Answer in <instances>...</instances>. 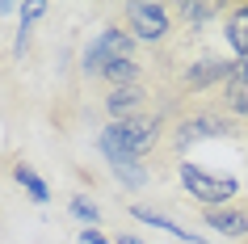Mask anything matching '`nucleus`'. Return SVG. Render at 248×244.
Instances as JSON below:
<instances>
[{
  "mask_svg": "<svg viewBox=\"0 0 248 244\" xmlns=\"http://www.w3.org/2000/svg\"><path fill=\"white\" fill-rule=\"evenodd\" d=\"M97 143H101V152H105V160H109V168L118 173V181H122L126 190H139V185H147V177H152V173H147V164L139 160V156L122 152V147H118L109 135H101Z\"/></svg>",
  "mask_w": 248,
  "mask_h": 244,
  "instance_id": "8",
  "label": "nucleus"
},
{
  "mask_svg": "<svg viewBox=\"0 0 248 244\" xmlns=\"http://www.w3.org/2000/svg\"><path fill=\"white\" fill-rule=\"evenodd\" d=\"M177 177H181L185 194H189L202 211H210V206H232V198H240V181L235 177H215V173H206V168L194 164V160H181V164H177Z\"/></svg>",
  "mask_w": 248,
  "mask_h": 244,
  "instance_id": "5",
  "label": "nucleus"
},
{
  "mask_svg": "<svg viewBox=\"0 0 248 244\" xmlns=\"http://www.w3.org/2000/svg\"><path fill=\"white\" fill-rule=\"evenodd\" d=\"M172 13H177V21H181L185 38H198V34H206V30H210V21H219V17L232 13V4H223V0H210V4H202V0H185V4H172Z\"/></svg>",
  "mask_w": 248,
  "mask_h": 244,
  "instance_id": "7",
  "label": "nucleus"
},
{
  "mask_svg": "<svg viewBox=\"0 0 248 244\" xmlns=\"http://www.w3.org/2000/svg\"><path fill=\"white\" fill-rule=\"evenodd\" d=\"M13 177L30 190V198H34V202H51V190L42 185V177H38V173H34L30 164H17V168H13Z\"/></svg>",
  "mask_w": 248,
  "mask_h": 244,
  "instance_id": "13",
  "label": "nucleus"
},
{
  "mask_svg": "<svg viewBox=\"0 0 248 244\" xmlns=\"http://www.w3.org/2000/svg\"><path fill=\"white\" fill-rule=\"evenodd\" d=\"M235 122L227 114H223L215 101H206V105H189V110H181V114L169 122V139H164V152L181 164V156H185V147H194V143H202V139H227V135H235Z\"/></svg>",
  "mask_w": 248,
  "mask_h": 244,
  "instance_id": "1",
  "label": "nucleus"
},
{
  "mask_svg": "<svg viewBox=\"0 0 248 244\" xmlns=\"http://www.w3.org/2000/svg\"><path fill=\"white\" fill-rule=\"evenodd\" d=\"M101 135H109L122 152H131V156H139V160H147V156L160 152V147H164V139H169V114H164V110H156V114L147 110V114H135V118H122V122H109Z\"/></svg>",
  "mask_w": 248,
  "mask_h": 244,
  "instance_id": "3",
  "label": "nucleus"
},
{
  "mask_svg": "<svg viewBox=\"0 0 248 244\" xmlns=\"http://www.w3.org/2000/svg\"><path fill=\"white\" fill-rule=\"evenodd\" d=\"M122 21H126V34L135 42H147L160 51H169L172 42L181 38V26H177V13L172 4H156V0H131L122 4Z\"/></svg>",
  "mask_w": 248,
  "mask_h": 244,
  "instance_id": "2",
  "label": "nucleus"
},
{
  "mask_svg": "<svg viewBox=\"0 0 248 244\" xmlns=\"http://www.w3.org/2000/svg\"><path fill=\"white\" fill-rule=\"evenodd\" d=\"M131 215L139 219V223H147V228H160V231H169V236H177V240H194V244H206L202 236H194V231H181L172 219H164V215H156V211H147V206H131Z\"/></svg>",
  "mask_w": 248,
  "mask_h": 244,
  "instance_id": "12",
  "label": "nucleus"
},
{
  "mask_svg": "<svg viewBox=\"0 0 248 244\" xmlns=\"http://www.w3.org/2000/svg\"><path fill=\"white\" fill-rule=\"evenodd\" d=\"M223 42L235 59L248 55V4H232V13L223 17Z\"/></svg>",
  "mask_w": 248,
  "mask_h": 244,
  "instance_id": "11",
  "label": "nucleus"
},
{
  "mask_svg": "<svg viewBox=\"0 0 248 244\" xmlns=\"http://www.w3.org/2000/svg\"><path fill=\"white\" fill-rule=\"evenodd\" d=\"M202 223H206L210 231H223V236H232V240H248V211L240 202L232 206H210V211H202Z\"/></svg>",
  "mask_w": 248,
  "mask_h": 244,
  "instance_id": "10",
  "label": "nucleus"
},
{
  "mask_svg": "<svg viewBox=\"0 0 248 244\" xmlns=\"http://www.w3.org/2000/svg\"><path fill=\"white\" fill-rule=\"evenodd\" d=\"M67 211H72L76 219H84V223H97V219H101V215H97V206H93L89 198H84V194H76V198L67 202Z\"/></svg>",
  "mask_w": 248,
  "mask_h": 244,
  "instance_id": "14",
  "label": "nucleus"
},
{
  "mask_svg": "<svg viewBox=\"0 0 248 244\" xmlns=\"http://www.w3.org/2000/svg\"><path fill=\"white\" fill-rule=\"evenodd\" d=\"M215 105L232 118L235 127H248V76H244V72H232V80L219 89Z\"/></svg>",
  "mask_w": 248,
  "mask_h": 244,
  "instance_id": "9",
  "label": "nucleus"
},
{
  "mask_svg": "<svg viewBox=\"0 0 248 244\" xmlns=\"http://www.w3.org/2000/svg\"><path fill=\"white\" fill-rule=\"evenodd\" d=\"M80 244H109V240H105L101 231H93V228H84V231H80Z\"/></svg>",
  "mask_w": 248,
  "mask_h": 244,
  "instance_id": "15",
  "label": "nucleus"
},
{
  "mask_svg": "<svg viewBox=\"0 0 248 244\" xmlns=\"http://www.w3.org/2000/svg\"><path fill=\"white\" fill-rule=\"evenodd\" d=\"M114 59H135V38L122 26H105L97 30V38H89V47L80 51V76L84 80H101V72Z\"/></svg>",
  "mask_w": 248,
  "mask_h": 244,
  "instance_id": "4",
  "label": "nucleus"
},
{
  "mask_svg": "<svg viewBox=\"0 0 248 244\" xmlns=\"http://www.w3.org/2000/svg\"><path fill=\"white\" fill-rule=\"evenodd\" d=\"M235 72H244V76H248V55H244V59H235Z\"/></svg>",
  "mask_w": 248,
  "mask_h": 244,
  "instance_id": "16",
  "label": "nucleus"
},
{
  "mask_svg": "<svg viewBox=\"0 0 248 244\" xmlns=\"http://www.w3.org/2000/svg\"><path fill=\"white\" fill-rule=\"evenodd\" d=\"M147 101H152V89L147 84H122V89H105L101 110L109 114V122H122V118L147 114Z\"/></svg>",
  "mask_w": 248,
  "mask_h": 244,
  "instance_id": "6",
  "label": "nucleus"
},
{
  "mask_svg": "<svg viewBox=\"0 0 248 244\" xmlns=\"http://www.w3.org/2000/svg\"><path fill=\"white\" fill-rule=\"evenodd\" d=\"M114 244H143V240H135V236H118Z\"/></svg>",
  "mask_w": 248,
  "mask_h": 244,
  "instance_id": "17",
  "label": "nucleus"
}]
</instances>
